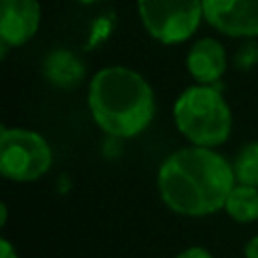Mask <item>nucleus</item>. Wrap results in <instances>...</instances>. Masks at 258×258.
Instances as JSON below:
<instances>
[{"instance_id": "1", "label": "nucleus", "mask_w": 258, "mask_h": 258, "mask_svg": "<svg viewBox=\"0 0 258 258\" xmlns=\"http://www.w3.org/2000/svg\"><path fill=\"white\" fill-rule=\"evenodd\" d=\"M236 185L232 165L210 147H183L157 171V189L167 208L181 216H206L226 208Z\"/></svg>"}, {"instance_id": "2", "label": "nucleus", "mask_w": 258, "mask_h": 258, "mask_svg": "<svg viewBox=\"0 0 258 258\" xmlns=\"http://www.w3.org/2000/svg\"><path fill=\"white\" fill-rule=\"evenodd\" d=\"M87 101L95 123L113 137H135L155 115L153 89L127 67H105L95 73Z\"/></svg>"}, {"instance_id": "3", "label": "nucleus", "mask_w": 258, "mask_h": 258, "mask_svg": "<svg viewBox=\"0 0 258 258\" xmlns=\"http://www.w3.org/2000/svg\"><path fill=\"white\" fill-rule=\"evenodd\" d=\"M173 121L183 137L198 147L222 145L232 131V113L218 87H187L173 103Z\"/></svg>"}, {"instance_id": "4", "label": "nucleus", "mask_w": 258, "mask_h": 258, "mask_svg": "<svg viewBox=\"0 0 258 258\" xmlns=\"http://www.w3.org/2000/svg\"><path fill=\"white\" fill-rule=\"evenodd\" d=\"M52 151L46 139L30 129L2 127L0 173L12 181H32L48 171Z\"/></svg>"}, {"instance_id": "5", "label": "nucleus", "mask_w": 258, "mask_h": 258, "mask_svg": "<svg viewBox=\"0 0 258 258\" xmlns=\"http://www.w3.org/2000/svg\"><path fill=\"white\" fill-rule=\"evenodd\" d=\"M145 30L163 44L187 40L204 18L202 0H137Z\"/></svg>"}, {"instance_id": "6", "label": "nucleus", "mask_w": 258, "mask_h": 258, "mask_svg": "<svg viewBox=\"0 0 258 258\" xmlns=\"http://www.w3.org/2000/svg\"><path fill=\"white\" fill-rule=\"evenodd\" d=\"M204 18L228 36H258V0H202Z\"/></svg>"}, {"instance_id": "7", "label": "nucleus", "mask_w": 258, "mask_h": 258, "mask_svg": "<svg viewBox=\"0 0 258 258\" xmlns=\"http://www.w3.org/2000/svg\"><path fill=\"white\" fill-rule=\"evenodd\" d=\"M40 24L38 0H0V42L20 46L28 42Z\"/></svg>"}, {"instance_id": "8", "label": "nucleus", "mask_w": 258, "mask_h": 258, "mask_svg": "<svg viewBox=\"0 0 258 258\" xmlns=\"http://www.w3.org/2000/svg\"><path fill=\"white\" fill-rule=\"evenodd\" d=\"M185 64L200 85H212L226 73V48L216 38H200L191 44Z\"/></svg>"}, {"instance_id": "9", "label": "nucleus", "mask_w": 258, "mask_h": 258, "mask_svg": "<svg viewBox=\"0 0 258 258\" xmlns=\"http://www.w3.org/2000/svg\"><path fill=\"white\" fill-rule=\"evenodd\" d=\"M44 77L60 87V89H69V87H75L81 79H83V73H85V67L83 62L71 52V50H54L50 52L46 58H44Z\"/></svg>"}, {"instance_id": "10", "label": "nucleus", "mask_w": 258, "mask_h": 258, "mask_svg": "<svg viewBox=\"0 0 258 258\" xmlns=\"http://www.w3.org/2000/svg\"><path fill=\"white\" fill-rule=\"evenodd\" d=\"M226 212L232 220L250 224L258 220V187L252 185H234L226 200Z\"/></svg>"}, {"instance_id": "11", "label": "nucleus", "mask_w": 258, "mask_h": 258, "mask_svg": "<svg viewBox=\"0 0 258 258\" xmlns=\"http://www.w3.org/2000/svg\"><path fill=\"white\" fill-rule=\"evenodd\" d=\"M232 169L238 183L258 187V141H250L238 151Z\"/></svg>"}, {"instance_id": "12", "label": "nucleus", "mask_w": 258, "mask_h": 258, "mask_svg": "<svg viewBox=\"0 0 258 258\" xmlns=\"http://www.w3.org/2000/svg\"><path fill=\"white\" fill-rule=\"evenodd\" d=\"M258 62V42L250 40L242 44L236 52V67L238 69H252Z\"/></svg>"}, {"instance_id": "13", "label": "nucleus", "mask_w": 258, "mask_h": 258, "mask_svg": "<svg viewBox=\"0 0 258 258\" xmlns=\"http://www.w3.org/2000/svg\"><path fill=\"white\" fill-rule=\"evenodd\" d=\"M175 258H214V256L202 246H191V248H185L183 252H179Z\"/></svg>"}, {"instance_id": "14", "label": "nucleus", "mask_w": 258, "mask_h": 258, "mask_svg": "<svg viewBox=\"0 0 258 258\" xmlns=\"http://www.w3.org/2000/svg\"><path fill=\"white\" fill-rule=\"evenodd\" d=\"M0 258H18V256H16L14 246H12L6 238H2V240H0Z\"/></svg>"}, {"instance_id": "15", "label": "nucleus", "mask_w": 258, "mask_h": 258, "mask_svg": "<svg viewBox=\"0 0 258 258\" xmlns=\"http://www.w3.org/2000/svg\"><path fill=\"white\" fill-rule=\"evenodd\" d=\"M244 256L246 258H258V236L248 240V244L244 246Z\"/></svg>"}, {"instance_id": "16", "label": "nucleus", "mask_w": 258, "mask_h": 258, "mask_svg": "<svg viewBox=\"0 0 258 258\" xmlns=\"http://www.w3.org/2000/svg\"><path fill=\"white\" fill-rule=\"evenodd\" d=\"M0 210H2V218H0V224L4 226V224H6V214H8V210H6V204H4V202L0 204Z\"/></svg>"}, {"instance_id": "17", "label": "nucleus", "mask_w": 258, "mask_h": 258, "mask_svg": "<svg viewBox=\"0 0 258 258\" xmlns=\"http://www.w3.org/2000/svg\"><path fill=\"white\" fill-rule=\"evenodd\" d=\"M77 2H81V4H95V2H101V0H77Z\"/></svg>"}]
</instances>
